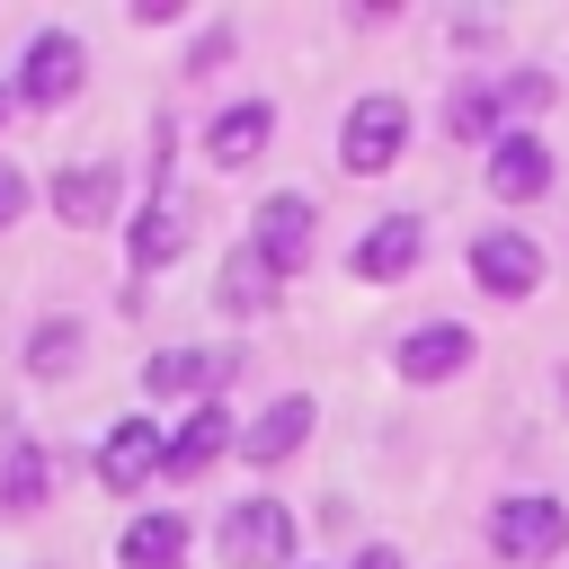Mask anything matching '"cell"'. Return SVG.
<instances>
[{"instance_id":"30bf717a","label":"cell","mask_w":569,"mask_h":569,"mask_svg":"<svg viewBox=\"0 0 569 569\" xmlns=\"http://www.w3.org/2000/svg\"><path fill=\"white\" fill-rule=\"evenodd\" d=\"M489 187H498L507 204L542 196V187H551V151H542L533 133H498V142H489Z\"/></svg>"},{"instance_id":"e0dca14e","label":"cell","mask_w":569,"mask_h":569,"mask_svg":"<svg viewBox=\"0 0 569 569\" xmlns=\"http://www.w3.org/2000/svg\"><path fill=\"white\" fill-rule=\"evenodd\" d=\"M302 436H311V400H302V391H284V400H276V409H267L258 427H240L249 462H284V453H293Z\"/></svg>"},{"instance_id":"ffe728a7","label":"cell","mask_w":569,"mask_h":569,"mask_svg":"<svg viewBox=\"0 0 569 569\" xmlns=\"http://www.w3.org/2000/svg\"><path fill=\"white\" fill-rule=\"evenodd\" d=\"M489 116H498V98H489V89H453V107H445L453 142H498V133H489Z\"/></svg>"},{"instance_id":"44dd1931","label":"cell","mask_w":569,"mask_h":569,"mask_svg":"<svg viewBox=\"0 0 569 569\" xmlns=\"http://www.w3.org/2000/svg\"><path fill=\"white\" fill-rule=\"evenodd\" d=\"M71 347H80V320H44V329H36V347H27V356H36V365H44V373H62V365H71Z\"/></svg>"},{"instance_id":"9c48e42d","label":"cell","mask_w":569,"mask_h":569,"mask_svg":"<svg viewBox=\"0 0 569 569\" xmlns=\"http://www.w3.org/2000/svg\"><path fill=\"white\" fill-rule=\"evenodd\" d=\"M240 445V427H231V409L222 400H196L187 418H178V436H169V480H187V471H204L213 453H231Z\"/></svg>"},{"instance_id":"3957f363","label":"cell","mask_w":569,"mask_h":569,"mask_svg":"<svg viewBox=\"0 0 569 569\" xmlns=\"http://www.w3.org/2000/svg\"><path fill=\"white\" fill-rule=\"evenodd\" d=\"M489 542H498L507 560H551V551L569 542V507H560V498H498V507H489Z\"/></svg>"},{"instance_id":"ac0fdd59","label":"cell","mask_w":569,"mask_h":569,"mask_svg":"<svg viewBox=\"0 0 569 569\" xmlns=\"http://www.w3.org/2000/svg\"><path fill=\"white\" fill-rule=\"evenodd\" d=\"M267 302H276V267L240 240V249L222 258V311H267Z\"/></svg>"},{"instance_id":"8fae6325","label":"cell","mask_w":569,"mask_h":569,"mask_svg":"<svg viewBox=\"0 0 569 569\" xmlns=\"http://www.w3.org/2000/svg\"><path fill=\"white\" fill-rule=\"evenodd\" d=\"M178 249H187V196H178V187H160V196L133 213V267L151 276V267H169Z\"/></svg>"},{"instance_id":"5bb4252c","label":"cell","mask_w":569,"mask_h":569,"mask_svg":"<svg viewBox=\"0 0 569 569\" xmlns=\"http://www.w3.org/2000/svg\"><path fill=\"white\" fill-rule=\"evenodd\" d=\"M267 133H276V107H267V98H249V107H222V116H213L204 151H213L222 169H240V160H258V151H267Z\"/></svg>"},{"instance_id":"52a82bcc","label":"cell","mask_w":569,"mask_h":569,"mask_svg":"<svg viewBox=\"0 0 569 569\" xmlns=\"http://www.w3.org/2000/svg\"><path fill=\"white\" fill-rule=\"evenodd\" d=\"M249 249H258L276 276H284V267H302V258H311V204H302V196H267V204H258Z\"/></svg>"},{"instance_id":"7a4b0ae2","label":"cell","mask_w":569,"mask_h":569,"mask_svg":"<svg viewBox=\"0 0 569 569\" xmlns=\"http://www.w3.org/2000/svg\"><path fill=\"white\" fill-rule=\"evenodd\" d=\"M222 560H231V569H284V560H293V516H284L276 498H240V507L222 516Z\"/></svg>"},{"instance_id":"6da1fadb","label":"cell","mask_w":569,"mask_h":569,"mask_svg":"<svg viewBox=\"0 0 569 569\" xmlns=\"http://www.w3.org/2000/svg\"><path fill=\"white\" fill-rule=\"evenodd\" d=\"M400 142H409V107H400L391 89H373V98H356V107H347V124H338V160H347L356 178H373V169H391V160H400Z\"/></svg>"},{"instance_id":"277c9868","label":"cell","mask_w":569,"mask_h":569,"mask_svg":"<svg viewBox=\"0 0 569 569\" xmlns=\"http://www.w3.org/2000/svg\"><path fill=\"white\" fill-rule=\"evenodd\" d=\"M80 71H89V53H80V36H62V27H44L27 53H18V98L27 107H62L71 89H80Z\"/></svg>"},{"instance_id":"ba28073f","label":"cell","mask_w":569,"mask_h":569,"mask_svg":"<svg viewBox=\"0 0 569 569\" xmlns=\"http://www.w3.org/2000/svg\"><path fill=\"white\" fill-rule=\"evenodd\" d=\"M409 382H445V373H462L471 365V329L462 320H427V329H409L400 338V356H391Z\"/></svg>"},{"instance_id":"9a60e30c","label":"cell","mask_w":569,"mask_h":569,"mask_svg":"<svg viewBox=\"0 0 569 569\" xmlns=\"http://www.w3.org/2000/svg\"><path fill=\"white\" fill-rule=\"evenodd\" d=\"M53 213H62V222H80V231H89V222H107V213H116V169H107V160L62 169V178H53Z\"/></svg>"},{"instance_id":"7c38bea8","label":"cell","mask_w":569,"mask_h":569,"mask_svg":"<svg viewBox=\"0 0 569 569\" xmlns=\"http://www.w3.org/2000/svg\"><path fill=\"white\" fill-rule=\"evenodd\" d=\"M418 240H427V231H418V213H391V222H373V231L356 240V276H365V284H391V276H409V267H418Z\"/></svg>"},{"instance_id":"7402d4cb","label":"cell","mask_w":569,"mask_h":569,"mask_svg":"<svg viewBox=\"0 0 569 569\" xmlns=\"http://www.w3.org/2000/svg\"><path fill=\"white\" fill-rule=\"evenodd\" d=\"M18 213H27V178H18V169H9V160H0V231H9V222H18Z\"/></svg>"},{"instance_id":"cb8c5ba5","label":"cell","mask_w":569,"mask_h":569,"mask_svg":"<svg viewBox=\"0 0 569 569\" xmlns=\"http://www.w3.org/2000/svg\"><path fill=\"white\" fill-rule=\"evenodd\" d=\"M9 107H18V89H0V116H9Z\"/></svg>"},{"instance_id":"d6986e66","label":"cell","mask_w":569,"mask_h":569,"mask_svg":"<svg viewBox=\"0 0 569 569\" xmlns=\"http://www.w3.org/2000/svg\"><path fill=\"white\" fill-rule=\"evenodd\" d=\"M178 560H187V525L178 516H142L124 533V569H178Z\"/></svg>"},{"instance_id":"5b68a950","label":"cell","mask_w":569,"mask_h":569,"mask_svg":"<svg viewBox=\"0 0 569 569\" xmlns=\"http://www.w3.org/2000/svg\"><path fill=\"white\" fill-rule=\"evenodd\" d=\"M151 471H169V436H160L151 418H116L107 445H98V480L124 498V489H142Z\"/></svg>"},{"instance_id":"4fadbf2b","label":"cell","mask_w":569,"mask_h":569,"mask_svg":"<svg viewBox=\"0 0 569 569\" xmlns=\"http://www.w3.org/2000/svg\"><path fill=\"white\" fill-rule=\"evenodd\" d=\"M142 382H151V391H196V400H213V391L231 382V356H222V347H169V356L142 365Z\"/></svg>"},{"instance_id":"603a6c76","label":"cell","mask_w":569,"mask_h":569,"mask_svg":"<svg viewBox=\"0 0 569 569\" xmlns=\"http://www.w3.org/2000/svg\"><path fill=\"white\" fill-rule=\"evenodd\" d=\"M356 569H400V551H356Z\"/></svg>"},{"instance_id":"2e32d148","label":"cell","mask_w":569,"mask_h":569,"mask_svg":"<svg viewBox=\"0 0 569 569\" xmlns=\"http://www.w3.org/2000/svg\"><path fill=\"white\" fill-rule=\"evenodd\" d=\"M44 445L27 436V427H0V507H36L44 498Z\"/></svg>"},{"instance_id":"8992f818","label":"cell","mask_w":569,"mask_h":569,"mask_svg":"<svg viewBox=\"0 0 569 569\" xmlns=\"http://www.w3.org/2000/svg\"><path fill=\"white\" fill-rule=\"evenodd\" d=\"M471 276H480L489 293H507V302H516V293H533V284H542V249H533L525 231H480V240H471Z\"/></svg>"}]
</instances>
